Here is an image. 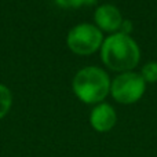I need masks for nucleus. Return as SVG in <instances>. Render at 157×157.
I'll use <instances>...</instances> for the list:
<instances>
[{
	"instance_id": "obj_1",
	"label": "nucleus",
	"mask_w": 157,
	"mask_h": 157,
	"mask_svg": "<svg viewBox=\"0 0 157 157\" xmlns=\"http://www.w3.org/2000/svg\"><path fill=\"white\" fill-rule=\"evenodd\" d=\"M101 58L109 69L114 72H130L139 63L141 50L130 35L112 33L101 46Z\"/></svg>"
},
{
	"instance_id": "obj_2",
	"label": "nucleus",
	"mask_w": 157,
	"mask_h": 157,
	"mask_svg": "<svg viewBox=\"0 0 157 157\" xmlns=\"http://www.w3.org/2000/svg\"><path fill=\"white\" fill-rule=\"evenodd\" d=\"M110 77L98 66H86L73 77L75 95L87 105H98L110 94Z\"/></svg>"
},
{
	"instance_id": "obj_3",
	"label": "nucleus",
	"mask_w": 157,
	"mask_h": 157,
	"mask_svg": "<svg viewBox=\"0 0 157 157\" xmlns=\"http://www.w3.org/2000/svg\"><path fill=\"white\" fill-rule=\"evenodd\" d=\"M146 91V81L136 72H123L112 80L110 94L113 99L123 105L135 103L144 97Z\"/></svg>"
},
{
	"instance_id": "obj_4",
	"label": "nucleus",
	"mask_w": 157,
	"mask_h": 157,
	"mask_svg": "<svg viewBox=\"0 0 157 157\" xmlns=\"http://www.w3.org/2000/svg\"><path fill=\"white\" fill-rule=\"evenodd\" d=\"M103 43V35L92 24H78L69 30L66 36V44L73 54L91 55L101 50Z\"/></svg>"
},
{
	"instance_id": "obj_5",
	"label": "nucleus",
	"mask_w": 157,
	"mask_h": 157,
	"mask_svg": "<svg viewBox=\"0 0 157 157\" xmlns=\"http://www.w3.org/2000/svg\"><path fill=\"white\" fill-rule=\"evenodd\" d=\"M95 26L101 32L116 33L120 30L123 24V15L120 10L113 4H102L95 10L94 13Z\"/></svg>"
},
{
	"instance_id": "obj_6",
	"label": "nucleus",
	"mask_w": 157,
	"mask_h": 157,
	"mask_svg": "<svg viewBox=\"0 0 157 157\" xmlns=\"http://www.w3.org/2000/svg\"><path fill=\"white\" fill-rule=\"evenodd\" d=\"M117 121V113L112 105L101 102L92 108L90 113V124L97 132H109Z\"/></svg>"
},
{
	"instance_id": "obj_7",
	"label": "nucleus",
	"mask_w": 157,
	"mask_h": 157,
	"mask_svg": "<svg viewBox=\"0 0 157 157\" xmlns=\"http://www.w3.org/2000/svg\"><path fill=\"white\" fill-rule=\"evenodd\" d=\"M13 105V94L10 88L4 84H0V120L4 119Z\"/></svg>"
},
{
	"instance_id": "obj_8",
	"label": "nucleus",
	"mask_w": 157,
	"mask_h": 157,
	"mask_svg": "<svg viewBox=\"0 0 157 157\" xmlns=\"http://www.w3.org/2000/svg\"><path fill=\"white\" fill-rule=\"evenodd\" d=\"M141 76L146 83H156L157 81V62L156 61H150L142 68Z\"/></svg>"
},
{
	"instance_id": "obj_9",
	"label": "nucleus",
	"mask_w": 157,
	"mask_h": 157,
	"mask_svg": "<svg viewBox=\"0 0 157 157\" xmlns=\"http://www.w3.org/2000/svg\"><path fill=\"white\" fill-rule=\"evenodd\" d=\"M59 7L62 8H71V10H75V8H78L83 6V2L81 0H55Z\"/></svg>"
},
{
	"instance_id": "obj_10",
	"label": "nucleus",
	"mask_w": 157,
	"mask_h": 157,
	"mask_svg": "<svg viewBox=\"0 0 157 157\" xmlns=\"http://www.w3.org/2000/svg\"><path fill=\"white\" fill-rule=\"evenodd\" d=\"M132 22L130 21V19H123V24L121 26H120V33H124V35H130L131 32H132Z\"/></svg>"
},
{
	"instance_id": "obj_11",
	"label": "nucleus",
	"mask_w": 157,
	"mask_h": 157,
	"mask_svg": "<svg viewBox=\"0 0 157 157\" xmlns=\"http://www.w3.org/2000/svg\"><path fill=\"white\" fill-rule=\"evenodd\" d=\"M83 2V6H95L98 0H81Z\"/></svg>"
}]
</instances>
